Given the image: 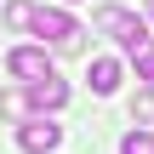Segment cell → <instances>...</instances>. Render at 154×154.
I'll return each mask as SVG.
<instances>
[{
    "label": "cell",
    "mask_w": 154,
    "mask_h": 154,
    "mask_svg": "<svg viewBox=\"0 0 154 154\" xmlns=\"http://www.w3.org/2000/svg\"><path fill=\"white\" fill-rule=\"evenodd\" d=\"M120 154H154V131H143V126L126 131V137H120Z\"/></svg>",
    "instance_id": "obj_8"
},
{
    "label": "cell",
    "mask_w": 154,
    "mask_h": 154,
    "mask_svg": "<svg viewBox=\"0 0 154 154\" xmlns=\"http://www.w3.org/2000/svg\"><path fill=\"white\" fill-rule=\"evenodd\" d=\"M6 74H11V80H23V86L46 80V74H51V57H46V46H11V51H6Z\"/></svg>",
    "instance_id": "obj_3"
},
{
    "label": "cell",
    "mask_w": 154,
    "mask_h": 154,
    "mask_svg": "<svg viewBox=\"0 0 154 154\" xmlns=\"http://www.w3.org/2000/svg\"><path fill=\"white\" fill-rule=\"evenodd\" d=\"M29 103H34L40 114H51V109H63V103H69V86H63L57 74H46V80H34V86H29Z\"/></svg>",
    "instance_id": "obj_6"
},
{
    "label": "cell",
    "mask_w": 154,
    "mask_h": 154,
    "mask_svg": "<svg viewBox=\"0 0 154 154\" xmlns=\"http://www.w3.org/2000/svg\"><path fill=\"white\" fill-rule=\"evenodd\" d=\"M131 63H137V80H143V86L154 91V40L143 46V51H137V57H131Z\"/></svg>",
    "instance_id": "obj_9"
},
{
    "label": "cell",
    "mask_w": 154,
    "mask_h": 154,
    "mask_svg": "<svg viewBox=\"0 0 154 154\" xmlns=\"http://www.w3.org/2000/svg\"><path fill=\"white\" fill-rule=\"evenodd\" d=\"M57 143H63V126L46 120V114H34V120L17 126V149H23V154H51Z\"/></svg>",
    "instance_id": "obj_4"
},
{
    "label": "cell",
    "mask_w": 154,
    "mask_h": 154,
    "mask_svg": "<svg viewBox=\"0 0 154 154\" xmlns=\"http://www.w3.org/2000/svg\"><path fill=\"white\" fill-rule=\"evenodd\" d=\"M34 34H40V40H51V46H63V51H74L86 29H80V23H74L63 6H40V17H34Z\"/></svg>",
    "instance_id": "obj_2"
},
{
    "label": "cell",
    "mask_w": 154,
    "mask_h": 154,
    "mask_svg": "<svg viewBox=\"0 0 154 154\" xmlns=\"http://www.w3.org/2000/svg\"><path fill=\"white\" fill-rule=\"evenodd\" d=\"M0 17H6V29H17V34H23V29H34L40 6H34V0H6V11H0Z\"/></svg>",
    "instance_id": "obj_7"
},
{
    "label": "cell",
    "mask_w": 154,
    "mask_h": 154,
    "mask_svg": "<svg viewBox=\"0 0 154 154\" xmlns=\"http://www.w3.org/2000/svg\"><path fill=\"white\" fill-rule=\"evenodd\" d=\"M149 17H154V0H149Z\"/></svg>",
    "instance_id": "obj_11"
},
{
    "label": "cell",
    "mask_w": 154,
    "mask_h": 154,
    "mask_svg": "<svg viewBox=\"0 0 154 154\" xmlns=\"http://www.w3.org/2000/svg\"><path fill=\"white\" fill-rule=\"evenodd\" d=\"M0 114H11V120H17V114H23V97H17V91H6V97H0Z\"/></svg>",
    "instance_id": "obj_10"
},
{
    "label": "cell",
    "mask_w": 154,
    "mask_h": 154,
    "mask_svg": "<svg viewBox=\"0 0 154 154\" xmlns=\"http://www.w3.org/2000/svg\"><path fill=\"white\" fill-rule=\"evenodd\" d=\"M86 86H91L97 97H114V91H120V63H114V57H91V63H86Z\"/></svg>",
    "instance_id": "obj_5"
},
{
    "label": "cell",
    "mask_w": 154,
    "mask_h": 154,
    "mask_svg": "<svg viewBox=\"0 0 154 154\" xmlns=\"http://www.w3.org/2000/svg\"><path fill=\"white\" fill-rule=\"evenodd\" d=\"M91 29H97V34H114V40H120L131 57L149 46V29H143V17H137V11H126V6H97Z\"/></svg>",
    "instance_id": "obj_1"
}]
</instances>
